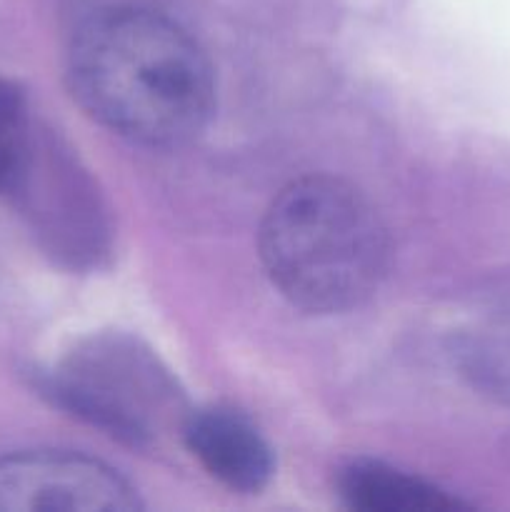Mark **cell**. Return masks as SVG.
I'll return each mask as SVG.
<instances>
[{
  "label": "cell",
  "mask_w": 510,
  "mask_h": 512,
  "mask_svg": "<svg viewBox=\"0 0 510 512\" xmlns=\"http://www.w3.org/2000/svg\"><path fill=\"white\" fill-rule=\"evenodd\" d=\"M185 445L225 488L255 493L273 475V453L253 423L233 410H200L185 420Z\"/></svg>",
  "instance_id": "5b68a950"
},
{
  "label": "cell",
  "mask_w": 510,
  "mask_h": 512,
  "mask_svg": "<svg viewBox=\"0 0 510 512\" xmlns=\"http://www.w3.org/2000/svg\"><path fill=\"white\" fill-rule=\"evenodd\" d=\"M340 495L365 512H450L463 505L445 490L375 460H355L340 473Z\"/></svg>",
  "instance_id": "8992f818"
},
{
  "label": "cell",
  "mask_w": 510,
  "mask_h": 512,
  "mask_svg": "<svg viewBox=\"0 0 510 512\" xmlns=\"http://www.w3.org/2000/svg\"><path fill=\"white\" fill-rule=\"evenodd\" d=\"M463 365L483 393L510 405V318L470 335L463 345Z\"/></svg>",
  "instance_id": "52a82bcc"
},
{
  "label": "cell",
  "mask_w": 510,
  "mask_h": 512,
  "mask_svg": "<svg viewBox=\"0 0 510 512\" xmlns=\"http://www.w3.org/2000/svg\"><path fill=\"white\" fill-rule=\"evenodd\" d=\"M260 258L283 298L308 313H343L375 293L388 235L373 205L345 180L308 175L270 203Z\"/></svg>",
  "instance_id": "7a4b0ae2"
},
{
  "label": "cell",
  "mask_w": 510,
  "mask_h": 512,
  "mask_svg": "<svg viewBox=\"0 0 510 512\" xmlns=\"http://www.w3.org/2000/svg\"><path fill=\"white\" fill-rule=\"evenodd\" d=\"M43 388L63 408L133 443L153 435L155 415L170 400L155 365L118 348L78 353L45 373Z\"/></svg>",
  "instance_id": "3957f363"
},
{
  "label": "cell",
  "mask_w": 510,
  "mask_h": 512,
  "mask_svg": "<svg viewBox=\"0 0 510 512\" xmlns=\"http://www.w3.org/2000/svg\"><path fill=\"white\" fill-rule=\"evenodd\" d=\"M30 160L25 100L13 83L0 78V190H15Z\"/></svg>",
  "instance_id": "ba28073f"
},
{
  "label": "cell",
  "mask_w": 510,
  "mask_h": 512,
  "mask_svg": "<svg viewBox=\"0 0 510 512\" xmlns=\"http://www.w3.org/2000/svg\"><path fill=\"white\" fill-rule=\"evenodd\" d=\"M68 83L90 118L143 145L185 143L213 108V70L198 43L140 8L105 10L75 30Z\"/></svg>",
  "instance_id": "6da1fadb"
},
{
  "label": "cell",
  "mask_w": 510,
  "mask_h": 512,
  "mask_svg": "<svg viewBox=\"0 0 510 512\" xmlns=\"http://www.w3.org/2000/svg\"><path fill=\"white\" fill-rule=\"evenodd\" d=\"M135 490L98 460L70 453L0 458V512H133Z\"/></svg>",
  "instance_id": "277c9868"
}]
</instances>
